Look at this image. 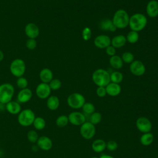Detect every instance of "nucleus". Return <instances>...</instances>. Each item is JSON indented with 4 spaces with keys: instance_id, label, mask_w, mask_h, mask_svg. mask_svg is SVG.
Listing matches in <instances>:
<instances>
[{
    "instance_id": "1",
    "label": "nucleus",
    "mask_w": 158,
    "mask_h": 158,
    "mask_svg": "<svg viewBox=\"0 0 158 158\" xmlns=\"http://www.w3.org/2000/svg\"><path fill=\"white\" fill-rule=\"evenodd\" d=\"M148 19L146 15L142 13H135L130 17L128 26L131 30L140 31L146 26Z\"/></svg>"
},
{
    "instance_id": "31",
    "label": "nucleus",
    "mask_w": 158,
    "mask_h": 158,
    "mask_svg": "<svg viewBox=\"0 0 158 158\" xmlns=\"http://www.w3.org/2000/svg\"><path fill=\"white\" fill-rule=\"evenodd\" d=\"M69 122L68 116L65 115H61L59 116L56 120V125L60 128H62L67 126Z\"/></svg>"
},
{
    "instance_id": "46",
    "label": "nucleus",
    "mask_w": 158,
    "mask_h": 158,
    "mask_svg": "<svg viewBox=\"0 0 158 158\" xmlns=\"http://www.w3.org/2000/svg\"><path fill=\"white\" fill-rule=\"evenodd\" d=\"M91 158H98V157H92Z\"/></svg>"
},
{
    "instance_id": "47",
    "label": "nucleus",
    "mask_w": 158,
    "mask_h": 158,
    "mask_svg": "<svg viewBox=\"0 0 158 158\" xmlns=\"http://www.w3.org/2000/svg\"><path fill=\"white\" fill-rule=\"evenodd\" d=\"M157 158H158V156H157Z\"/></svg>"
},
{
    "instance_id": "16",
    "label": "nucleus",
    "mask_w": 158,
    "mask_h": 158,
    "mask_svg": "<svg viewBox=\"0 0 158 158\" xmlns=\"http://www.w3.org/2000/svg\"><path fill=\"white\" fill-rule=\"evenodd\" d=\"M146 11L149 17H157L158 16V1L157 0L149 1L146 5Z\"/></svg>"
},
{
    "instance_id": "27",
    "label": "nucleus",
    "mask_w": 158,
    "mask_h": 158,
    "mask_svg": "<svg viewBox=\"0 0 158 158\" xmlns=\"http://www.w3.org/2000/svg\"><path fill=\"white\" fill-rule=\"evenodd\" d=\"M34 128L37 130H42L46 127V121L41 117H36L33 123Z\"/></svg>"
},
{
    "instance_id": "33",
    "label": "nucleus",
    "mask_w": 158,
    "mask_h": 158,
    "mask_svg": "<svg viewBox=\"0 0 158 158\" xmlns=\"http://www.w3.org/2000/svg\"><path fill=\"white\" fill-rule=\"evenodd\" d=\"M121 58L123 60V62L124 63H126V64H131L133 61H134V55L133 54V53H131V52H129V51H126V52H124L122 56H121Z\"/></svg>"
},
{
    "instance_id": "18",
    "label": "nucleus",
    "mask_w": 158,
    "mask_h": 158,
    "mask_svg": "<svg viewBox=\"0 0 158 158\" xmlns=\"http://www.w3.org/2000/svg\"><path fill=\"white\" fill-rule=\"evenodd\" d=\"M106 89L107 94L112 97H115L119 95L122 91L121 86L119 84L112 82H110L106 86Z\"/></svg>"
},
{
    "instance_id": "34",
    "label": "nucleus",
    "mask_w": 158,
    "mask_h": 158,
    "mask_svg": "<svg viewBox=\"0 0 158 158\" xmlns=\"http://www.w3.org/2000/svg\"><path fill=\"white\" fill-rule=\"evenodd\" d=\"M81 108L83 112L88 115H91L94 112H95V107L91 102H85Z\"/></svg>"
},
{
    "instance_id": "2",
    "label": "nucleus",
    "mask_w": 158,
    "mask_h": 158,
    "mask_svg": "<svg viewBox=\"0 0 158 158\" xmlns=\"http://www.w3.org/2000/svg\"><path fill=\"white\" fill-rule=\"evenodd\" d=\"M130 16L124 9H118L114 14L112 21L117 28L124 29L128 26Z\"/></svg>"
},
{
    "instance_id": "11",
    "label": "nucleus",
    "mask_w": 158,
    "mask_h": 158,
    "mask_svg": "<svg viewBox=\"0 0 158 158\" xmlns=\"http://www.w3.org/2000/svg\"><path fill=\"white\" fill-rule=\"evenodd\" d=\"M68 118L69 123L75 126H81L86 122L85 115L78 111L70 112L68 115Z\"/></svg>"
},
{
    "instance_id": "14",
    "label": "nucleus",
    "mask_w": 158,
    "mask_h": 158,
    "mask_svg": "<svg viewBox=\"0 0 158 158\" xmlns=\"http://www.w3.org/2000/svg\"><path fill=\"white\" fill-rule=\"evenodd\" d=\"M25 33L28 38L36 39L40 35V28L34 23H28L25 27Z\"/></svg>"
},
{
    "instance_id": "3",
    "label": "nucleus",
    "mask_w": 158,
    "mask_h": 158,
    "mask_svg": "<svg viewBox=\"0 0 158 158\" xmlns=\"http://www.w3.org/2000/svg\"><path fill=\"white\" fill-rule=\"evenodd\" d=\"M92 80L98 86L106 87L110 82V73L103 69L94 70L92 74Z\"/></svg>"
},
{
    "instance_id": "43",
    "label": "nucleus",
    "mask_w": 158,
    "mask_h": 158,
    "mask_svg": "<svg viewBox=\"0 0 158 158\" xmlns=\"http://www.w3.org/2000/svg\"><path fill=\"white\" fill-rule=\"evenodd\" d=\"M99 158H115L113 156H110V155H107V154H102Z\"/></svg>"
},
{
    "instance_id": "35",
    "label": "nucleus",
    "mask_w": 158,
    "mask_h": 158,
    "mask_svg": "<svg viewBox=\"0 0 158 158\" xmlns=\"http://www.w3.org/2000/svg\"><path fill=\"white\" fill-rule=\"evenodd\" d=\"M16 85L19 88L22 89L27 88L28 81L26 78L23 77H20L19 78H17V80L16 81Z\"/></svg>"
},
{
    "instance_id": "9",
    "label": "nucleus",
    "mask_w": 158,
    "mask_h": 158,
    "mask_svg": "<svg viewBox=\"0 0 158 158\" xmlns=\"http://www.w3.org/2000/svg\"><path fill=\"white\" fill-rule=\"evenodd\" d=\"M136 127L140 132L146 133L151 131L152 129V123L147 117H140L136 120Z\"/></svg>"
},
{
    "instance_id": "36",
    "label": "nucleus",
    "mask_w": 158,
    "mask_h": 158,
    "mask_svg": "<svg viewBox=\"0 0 158 158\" xmlns=\"http://www.w3.org/2000/svg\"><path fill=\"white\" fill-rule=\"evenodd\" d=\"M48 84L51 90H58L62 86L61 81L57 78H53Z\"/></svg>"
},
{
    "instance_id": "23",
    "label": "nucleus",
    "mask_w": 158,
    "mask_h": 158,
    "mask_svg": "<svg viewBox=\"0 0 158 158\" xmlns=\"http://www.w3.org/2000/svg\"><path fill=\"white\" fill-rule=\"evenodd\" d=\"M60 105V101L57 96L52 95L47 98L46 106L51 110H57Z\"/></svg>"
},
{
    "instance_id": "29",
    "label": "nucleus",
    "mask_w": 158,
    "mask_h": 158,
    "mask_svg": "<svg viewBox=\"0 0 158 158\" xmlns=\"http://www.w3.org/2000/svg\"><path fill=\"white\" fill-rule=\"evenodd\" d=\"M139 37L138 32L131 30L128 33L126 36L127 42H128L130 44H135L139 40Z\"/></svg>"
},
{
    "instance_id": "15",
    "label": "nucleus",
    "mask_w": 158,
    "mask_h": 158,
    "mask_svg": "<svg viewBox=\"0 0 158 158\" xmlns=\"http://www.w3.org/2000/svg\"><path fill=\"white\" fill-rule=\"evenodd\" d=\"M36 145L39 149L43 151H49L52 147V141L50 138L47 136H41L39 137Z\"/></svg>"
},
{
    "instance_id": "13",
    "label": "nucleus",
    "mask_w": 158,
    "mask_h": 158,
    "mask_svg": "<svg viewBox=\"0 0 158 158\" xmlns=\"http://www.w3.org/2000/svg\"><path fill=\"white\" fill-rule=\"evenodd\" d=\"M111 44L110 38L106 35H99L94 40V46L99 49H106Z\"/></svg>"
},
{
    "instance_id": "17",
    "label": "nucleus",
    "mask_w": 158,
    "mask_h": 158,
    "mask_svg": "<svg viewBox=\"0 0 158 158\" xmlns=\"http://www.w3.org/2000/svg\"><path fill=\"white\" fill-rule=\"evenodd\" d=\"M33 93L30 89L28 88L22 89L17 94V101L19 103H26L31 99Z\"/></svg>"
},
{
    "instance_id": "41",
    "label": "nucleus",
    "mask_w": 158,
    "mask_h": 158,
    "mask_svg": "<svg viewBox=\"0 0 158 158\" xmlns=\"http://www.w3.org/2000/svg\"><path fill=\"white\" fill-rule=\"evenodd\" d=\"M105 50H106V53L110 57L115 55L116 54V49L114 47H113L111 44L108 47H107L105 49Z\"/></svg>"
},
{
    "instance_id": "24",
    "label": "nucleus",
    "mask_w": 158,
    "mask_h": 158,
    "mask_svg": "<svg viewBox=\"0 0 158 158\" xmlns=\"http://www.w3.org/2000/svg\"><path fill=\"white\" fill-rule=\"evenodd\" d=\"M91 148L95 152H102L106 148V143L102 139H96L92 143Z\"/></svg>"
},
{
    "instance_id": "39",
    "label": "nucleus",
    "mask_w": 158,
    "mask_h": 158,
    "mask_svg": "<svg viewBox=\"0 0 158 158\" xmlns=\"http://www.w3.org/2000/svg\"><path fill=\"white\" fill-rule=\"evenodd\" d=\"M118 148L117 143L114 140H110L106 143V148L110 151H114Z\"/></svg>"
},
{
    "instance_id": "44",
    "label": "nucleus",
    "mask_w": 158,
    "mask_h": 158,
    "mask_svg": "<svg viewBox=\"0 0 158 158\" xmlns=\"http://www.w3.org/2000/svg\"><path fill=\"white\" fill-rule=\"evenodd\" d=\"M4 54L3 52L1 50H0V62H1L4 59Z\"/></svg>"
},
{
    "instance_id": "32",
    "label": "nucleus",
    "mask_w": 158,
    "mask_h": 158,
    "mask_svg": "<svg viewBox=\"0 0 158 158\" xmlns=\"http://www.w3.org/2000/svg\"><path fill=\"white\" fill-rule=\"evenodd\" d=\"M27 137L28 141L31 143H36L39 138L38 134L35 130H31L28 131L27 135Z\"/></svg>"
},
{
    "instance_id": "40",
    "label": "nucleus",
    "mask_w": 158,
    "mask_h": 158,
    "mask_svg": "<svg viewBox=\"0 0 158 158\" xmlns=\"http://www.w3.org/2000/svg\"><path fill=\"white\" fill-rule=\"evenodd\" d=\"M96 94L98 97L99 98H104L106 96L107 93H106V87H102V86H98L96 89Z\"/></svg>"
},
{
    "instance_id": "4",
    "label": "nucleus",
    "mask_w": 158,
    "mask_h": 158,
    "mask_svg": "<svg viewBox=\"0 0 158 158\" xmlns=\"http://www.w3.org/2000/svg\"><path fill=\"white\" fill-rule=\"evenodd\" d=\"M14 93L15 88L12 84L5 83L0 85V102L6 104L12 101Z\"/></svg>"
},
{
    "instance_id": "45",
    "label": "nucleus",
    "mask_w": 158,
    "mask_h": 158,
    "mask_svg": "<svg viewBox=\"0 0 158 158\" xmlns=\"http://www.w3.org/2000/svg\"><path fill=\"white\" fill-rule=\"evenodd\" d=\"M39 149V148L37 145H35V146H33L32 147V150L34 151V152H36Z\"/></svg>"
},
{
    "instance_id": "10",
    "label": "nucleus",
    "mask_w": 158,
    "mask_h": 158,
    "mask_svg": "<svg viewBox=\"0 0 158 158\" xmlns=\"http://www.w3.org/2000/svg\"><path fill=\"white\" fill-rule=\"evenodd\" d=\"M130 72L137 77L143 75L146 72V67L144 64L139 60H135L130 65Z\"/></svg>"
},
{
    "instance_id": "8",
    "label": "nucleus",
    "mask_w": 158,
    "mask_h": 158,
    "mask_svg": "<svg viewBox=\"0 0 158 158\" xmlns=\"http://www.w3.org/2000/svg\"><path fill=\"white\" fill-rule=\"evenodd\" d=\"M80 133L81 136L85 139H91L93 138L96 133L95 125L89 122H85L80 126Z\"/></svg>"
},
{
    "instance_id": "25",
    "label": "nucleus",
    "mask_w": 158,
    "mask_h": 158,
    "mask_svg": "<svg viewBox=\"0 0 158 158\" xmlns=\"http://www.w3.org/2000/svg\"><path fill=\"white\" fill-rule=\"evenodd\" d=\"M109 64L110 65L115 69H120L123 67V62L121 57L116 54L110 57Z\"/></svg>"
},
{
    "instance_id": "19",
    "label": "nucleus",
    "mask_w": 158,
    "mask_h": 158,
    "mask_svg": "<svg viewBox=\"0 0 158 158\" xmlns=\"http://www.w3.org/2000/svg\"><path fill=\"white\" fill-rule=\"evenodd\" d=\"M6 110L12 115H18L22 110L20 104L14 101H10L6 104Z\"/></svg>"
},
{
    "instance_id": "38",
    "label": "nucleus",
    "mask_w": 158,
    "mask_h": 158,
    "mask_svg": "<svg viewBox=\"0 0 158 158\" xmlns=\"http://www.w3.org/2000/svg\"><path fill=\"white\" fill-rule=\"evenodd\" d=\"M37 43L35 39L28 38L26 41V47L29 50H33L36 48Z\"/></svg>"
},
{
    "instance_id": "21",
    "label": "nucleus",
    "mask_w": 158,
    "mask_h": 158,
    "mask_svg": "<svg viewBox=\"0 0 158 158\" xmlns=\"http://www.w3.org/2000/svg\"><path fill=\"white\" fill-rule=\"evenodd\" d=\"M127 43L126 36L123 35H118L111 39V45L115 49L122 48Z\"/></svg>"
},
{
    "instance_id": "37",
    "label": "nucleus",
    "mask_w": 158,
    "mask_h": 158,
    "mask_svg": "<svg viewBox=\"0 0 158 158\" xmlns=\"http://www.w3.org/2000/svg\"><path fill=\"white\" fill-rule=\"evenodd\" d=\"M91 35H92V32L90 28L86 27L83 29V31L81 32V36L83 39L85 41L89 40L91 38Z\"/></svg>"
},
{
    "instance_id": "26",
    "label": "nucleus",
    "mask_w": 158,
    "mask_h": 158,
    "mask_svg": "<svg viewBox=\"0 0 158 158\" xmlns=\"http://www.w3.org/2000/svg\"><path fill=\"white\" fill-rule=\"evenodd\" d=\"M139 141L142 145L144 146H149L154 141V135L151 132L143 133L141 136Z\"/></svg>"
},
{
    "instance_id": "5",
    "label": "nucleus",
    "mask_w": 158,
    "mask_h": 158,
    "mask_svg": "<svg viewBox=\"0 0 158 158\" xmlns=\"http://www.w3.org/2000/svg\"><path fill=\"white\" fill-rule=\"evenodd\" d=\"M35 117V114L31 109H25L18 114L17 121L21 126L27 127L33 125Z\"/></svg>"
},
{
    "instance_id": "6",
    "label": "nucleus",
    "mask_w": 158,
    "mask_h": 158,
    "mask_svg": "<svg viewBox=\"0 0 158 158\" xmlns=\"http://www.w3.org/2000/svg\"><path fill=\"white\" fill-rule=\"evenodd\" d=\"M9 69L13 76L17 78L23 77L26 70L25 62L22 59H15L11 62Z\"/></svg>"
},
{
    "instance_id": "7",
    "label": "nucleus",
    "mask_w": 158,
    "mask_h": 158,
    "mask_svg": "<svg viewBox=\"0 0 158 158\" xmlns=\"http://www.w3.org/2000/svg\"><path fill=\"white\" fill-rule=\"evenodd\" d=\"M68 106L73 109H79L81 108L86 102L85 97L79 93H73L70 94L67 99Z\"/></svg>"
},
{
    "instance_id": "30",
    "label": "nucleus",
    "mask_w": 158,
    "mask_h": 158,
    "mask_svg": "<svg viewBox=\"0 0 158 158\" xmlns=\"http://www.w3.org/2000/svg\"><path fill=\"white\" fill-rule=\"evenodd\" d=\"M89 122L93 124L94 125L99 123L102 119V115L99 112H94L93 114L89 115Z\"/></svg>"
},
{
    "instance_id": "22",
    "label": "nucleus",
    "mask_w": 158,
    "mask_h": 158,
    "mask_svg": "<svg viewBox=\"0 0 158 158\" xmlns=\"http://www.w3.org/2000/svg\"><path fill=\"white\" fill-rule=\"evenodd\" d=\"M99 28L104 31H110L112 32H114L117 28L114 25L112 20L109 19H102L99 23Z\"/></svg>"
},
{
    "instance_id": "28",
    "label": "nucleus",
    "mask_w": 158,
    "mask_h": 158,
    "mask_svg": "<svg viewBox=\"0 0 158 158\" xmlns=\"http://www.w3.org/2000/svg\"><path fill=\"white\" fill-rule=\"evenodd\" d=\"M123 79V74L119 71H114L110 74V82L119 84Z\"/></svg>"
},
{
    "instance_id": "42",
    "label": "nucleus",
    "mask_w": 158,
    "mask_h": 158,
    "mask_svg": "<svg viewBox=\"0 0 158 158\" xmlns=\"http://www.w3.org/2000/svg\"><path fill=\"white\" fill-rule=\"evenodd\" d=\"M6 110V104L0 102V112H3Z\"/></svg>"
},
{
    "instance_id": "12",
    "label": "nucleus",
    "mask_w": 158,
    "mask_h": 158,
    "mask_svg": "<svg viewBox=\"0 0 158 158\" xmlns=\"http://www.w3.org/2000/svg\"><path fill=\"white\" fill-rule=\"evenodd\" d=\"M35 92L38 98L41 99H44L50 96L51 89L48 83L41 82L37 85Z\"/></svg>"
},
{
    "instance_id": "20",
    "label": "nucleus",
    "mask_w": 158,
    "mask_h": 158,
    "mask_svg": "<svg viewBox=\"0 0 158 158\" xmlns=\"http://www.w3.org/2000/svg\"><path fill=\"white\" fill-rule=\"evenodd\" d=\"M39 77L42 83H49L53 79V73L51 69L44 68L40 72Z\"/></svg>"
}]
</instances>
